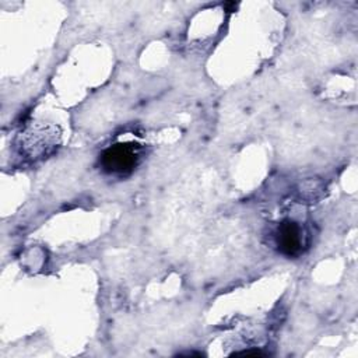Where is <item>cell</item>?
I'll use <instances>...</instances> for the list:
<instances>
[{"mask_svg":"<svg viewBox=\"0 0 358 358\" xmlns=\"http://www.w3.org/2000/svg\"><path fill=\"white\" fill-rule=\"evenodd\" d=\"M275 245L285 256H295L302 250V228L292 220L282 221L275 229Z\"/></svg>","mask_w":358,"mask_h":358,"instance_id":"obj_2","label":"cell"},{"mask_svg":"<svg viewBox=\"0 0 358 358\" xmlns=\"http://www.w3.org/2000/svg\"><path fill=\"white\" fill-rule=\"evenodd\" d=\"M140 158L141 154L137 144L117 143L103 150L99 162L106 173L124 176L137 166Z\"/></svg>","mask_w":358,"mask_h":358,"instance_id":"obj_1","label":"cell"}]
</instances>
